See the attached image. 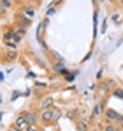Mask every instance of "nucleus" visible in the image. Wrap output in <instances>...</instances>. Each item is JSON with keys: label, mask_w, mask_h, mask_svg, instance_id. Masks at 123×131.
I'll use <instances>...</instances> for the list:
<instances>
[{"label": "nucleus", "mask_w": 123, "mask_h": 131, "mask_svg": "<svg viewBox=\"0 0 123 131\" xmlns=\"http://www.w3.org/2000/svg\"><path fill=\"white\" fill-rule=\"evenodd\" d=\"M42 121L44 122H53L55 119H53V108H46L42 112Z\"/></svg>", "instance_id": "nucleus-2"}, {"label": "nucleus", "mask_w": 123, "mask_h": 131, "mask_svg": "<svg viewBox=\"0 0 123 131\" xmlns=\"http://www.w3.org/2000/svg\"><path fill=\"white\" fill-rule=\"evenodd\" d=\"M23 115H25V119H26V122H28V124H35V121H37L35 113H32V112H26V113H23Z\"/></svg>", "instance_id": "nucleus-4"}, {"label": "nucleus", "mask_w": 123, "mask_h": 131, "mask_svg": "<svg viewBox=\"0 0 123 131\" xmlns=\"http://www.w3.org/2000/svg\"><path fill=\"white\" fill-rule=\"evenodd\" d=\"M107 119L109 121H116V122H123V115H120L116 110H113V108L107 110Z\"/></svg>", "instance_id": "nucleus-1"}, {"label": "nucleus", "mask_w": 123, "mask_h": 131, "mask_svg": "<svg viewBox=\"0 0 123 131\" xmlns=\"http://www.w3.org/2000/svg\"><path fill=\"white\" fill-rule=\"evenodd\" d=\"M86 128H88V122H84V121L78 122V129L79 131H86Z\"/></svg>", "instance_id": "nucleus-8"}, {"label": "nucleus", "mask_w": 123, "mask_h": 131, "mask_svg": "<svg viewBox=\"0 0 123 131\" xmlns=\"http://www.w3.org/2000/svg\"><path fill=\"white\" fill-rule=\"evenodd\" d=\"M7 57L12 60V59H16V51H7Z\"/></svg>", "instance_id": "nucleus-14"}, {"label": "nucleus", "mask_w": 123, "mask_h": 131, "mask_svg": "<svg viewBox=\"0 0 123 131\" xmlns=\"http://www.w3.org/2000/svg\"><path fill=\"white\" fill-rule=\"evenodd\" d=\"M35 85H37V87H46V82H44V83H42V82H37Z\"/></svg>", "instance_id": "nucleus-19"}, {"label": "nucleus", "mask_w": 123, "mask_h": 131, "mask_svg": "<svg viewBox=\"0 0 123 131\" xmlns=\"http://www.w3.org/2000/svg\"><path fill=\"white\" fill-rule=\"evenodd\" d=\"M25 131H39V129H37V126H35V124H28V126L25 128Z\"/></svg>", "instance_id": "nucleus-11"}, {"label": "nucleus", "mask_w": 123, "mask_h": 131, "mask_svg": "<svg viewBox=\"0 0 123 131\" xmlns=\"http://www.w3.org/2000/svg\"><path fill=\"white\" fill-rule=\"evenodd\" d=\"M23 14H25L28 20H32V18H34V14H35V11H34V9H30V7H26V9L23 11Z\"/></svg>", "instance_id": "nucleus-6"}, {"label": "nucleus", "mask_w": 123, "mask_h": 131, "mask_svg": "<svg viewBox=\"0 0 123 131\" xmlns=\"http://www.w3.org/2000/svg\"><path fill=\"white\" fill-rule=\"evenodd\" d=\"M2 2H4V4H5V5H7V7H9V5H11V4H12V0H2Z\"/></svg>", "instance_id": "nucleus-18"}, {"label": "nucleus", "mask_w": 123, "mask_h": 131, "mask_svg": "<svg viewBox=\"0 0 123 131\" xmlns=\"http://www.w3.org/2000/svg\"><path fill=\"white\" fill-rule=\"evenodd\" d=\"M100 113H102V108H99V106H95V108H93V115H95V117H99Z\"/></svg>", "instance_id": "nucleus-13"}, {"label": "nucleus", "mask_w": 123, "mask_h": 131, "mask_svg": "<svg viewBox=\"0 0 123 131\" xmlns=\"http://www.w3.org/2000/svg\"><path fill=\"white\" fill-rule=\"evenodd\" d=\"M113 94H114V97H118V99H123V89H114L113 90Z\"/></svg>", "instance_id": "nucleus-7"}, {"label": "nucleus", "mask_w": 123, "mask_h": 131, "mask_svg": "<svg viewBox=\"0 0 123 131\" xmlns=\"http://www.w3.org/2000/svg\"><path fill=\"white\" fill-rule=\"evenodd\" d=\"M9 131H21V129H20V128H16V126H14V128H11Z\"/></svg>", "instance_id": "nucleus-20"}, {"label": "nucleus", "mask_w": 123, "mask_h": 131, "mask_svg": "<svg viewBox=\"0 0 123 131\" xmlns=\"http://www.w3.org/2000/svg\"><path fill=\"white\" fill-rule=\"evenodd\" d=\"M0 101H2V97H0Z\"/></svg>", "instance_id": "nucleus-22"}, {"label": "nucleus", "mask_w": 123, "mask_h": 131, "mask_svg": "<svg viewBox=\"0 0 123 131\" xmlns=\"http://www.w3.org/2000/svg\"><path fill=\"white\" fill-rule=\"evenodd\" d=\"M53 14H55V9H53V7H51V9H49V11H48V16H53Z\"/></svg>", "instance_id": "nucleus-17"}, {"label": "nucleus", "mask_w": 123, "mask_h": 131, "mask_svg": "<svg viewBox=\"0 0 123 131\" xmlns=\"http://www.w3.org/2000/svg\"><path fill=\"white\" fill-rule=\"evenodd\" d=\"M5 11H7V5H5V4H4V2L0 0V14H4Z\"/></svg>", "instance_id": "nucleus-12"}, {"label": "nucleus", "mask_w": 123, "mask_h": 131, "mask_svg": "<svg viewBox=\"0 0 123 131\" xmlns=\"http://www.w3.org/2000/svg\"><path fill=\"white\" fill-rule=\"evenodd\" d=\"M109 85H111V82L104 83V85H102V90H100V92H102V94H107V92H109Z\"/></svg>", "instance_id": "nucleus-10"}, {"label": "nucleus", "mask_w": 123, "mask_h": 131, "mask_svg": "<svg viewBox=\"0 0 123 131\" xmlns=\"http://www.w3.org/2000/svg\"><path fill=\"white\" fill-rule=\"evenodd\" d=\"M121 129H123V122H121Z\"/></svg>", "instance_id": "nucleus-21"}, {"label": "nucleus", "mask_w": 123, "mask_h": 131, "mask_svg": "<svg viewBox=\"0 0 123 131\" xmlns=\"http://www.w3.org/2000/svg\"><path fill=\"white\" fill-rule=\"evenodd\" d=\"M111 20H113V21H118V20H120V16H118V14H113V16H111Z\"/></svg>", "instance_id": "nucleus-16"}, {"label": "nucleus", "mask_w": 123, "mask_h": 131, "mask_svg": "<svg viewBox=\"0 0 123 131\" xmlns=\"http://www.w3.org/2000/svg\"><path fill=\"white\" fill-rule=\"evenodd\" d=\"M16 128H20V129H23V128H26L28 126V122H26V119H25V115H20L18 119H16V124H14Z\"/></svg>", "instance_id": "nucleus-3"}, {"label": "nucleus", "mask_w": 123, "mask_h": 131, "mask_svg": "<svg viewBox=\"0 0 123 131\" xmlns=\"http://www.w3.org/2000/svg\"><path fill=\"white\" fill-rule=\"evenodd\" d=\"M60 115H62V112H60V110L53 108V119H55V121H58V119H60Z\"/></svg>", "instance_id": "nucleus-9"}, {"label": "nucleus", "mask_w": 123, "mask_h": 131, "mask_svg": "<svg viewBox=\"0 0 123 131\" xmlns=\"http://www.w3.org/2000/svg\"><path fill=\"white\" fill-rule=\"evenodd\" d=\"M51 105H53V99H51V97H46V99L41 103V106L44 110H46V108H51Z\"/></svg>", "instance_id": "nucleus-5"}, {"label": "nucleus", "mask_w": 123, "mask_h": 131, "mask_svg": "<svg viewBox=\"0 0 123 131\" xmlns=\"http://www.w3.org/2000/svg\"><path fill=\"white\" fill-rule=\"evenodd\" d=\"M104 131H116V128H114L113 124H107V126H105V129H104Z\"/></svg>", "instance_id": "nucleus-15"}]
</instances>
